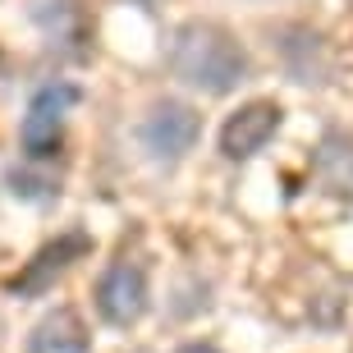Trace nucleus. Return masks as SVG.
<instances>
[{"instance_id":"nucleus-1","label":"nucleus","mask_w":353,"mask_h":353,"mask_svg":"<svg viewBox=\"0 0 353 353\" xmlns=\"http://www.w3.org/2000/svg\"><path fill=\"white\" fill-rule=\"evenodd\" d=\"M165 69L202 97H230L252 79V55L225 23L188 19L165 41Z\"/></svg>"},{"instance_id":"nucleus-2","label":"nucleus","mask_w":353,"mask_h":353,"mask_svg":"<svg viewBox=\"0 0 353 353\" xmlns=\"http://www.w3.org/2000/svg\"><path fill=\"white\" fill-rule=\"evenodd\" d=\"M197 138H202V115L188 101H174V97L152 101V110L138 124V143L157 165H179L197 147Z\"/></svg>"},{"instance_id":"nucleus-3","label":"nucleus","mask_w":353,"mask_h":353,"mask_svg":"<svg viewBox=\"0 0 353 353\" xmlns=\"http://www.w3.org/2000/svg\"><path fill=\"white\" fill-rule=\"evenodd\" d=\"M83 92L74 83H46V88L32 92V101H28L23 119H19V147H23L32 161L51 157L60 138H65V124L74 115V105H79Z\"/></svg>"},{"instance_id":"nucleus-4","label":"nucleus","mask_w":353,"mask_h":353,"mask_svg":"<svg viewBox=\"0 0 353 353\" xmlns=\"http://www.w3.org/2000/svg\"><path fill=\"white\" fill-rule=\"evenodd\" d=\"M92 299H97V312H101L105 326L129 330L152 307V280H147V271L138 262H110L101 271V280H97Z\"/></svg>"},{"instance_id":"nucleus-5","label":"nucleus","mask_w":353,"mask_h":353,"mask_svg":"<svg viewBox=\"0 0 353 353\" xmlns=\"http://www.w3.org/2000/svg\"><path fill=\"white\" fill-rule=\"evenodd\" d=\"M285 129V105L271 97H252L221 124V157L225 161H252L257 152L275 143V133Z\"/></svg>"},{"instance_id":"nucleus-6","label":"nucleus","mask_w":353,"mask_h":353,"mask_svg":"<svg viewBox=\"0 0 353 353\" xmlns=\"http://www.w3.org/2000/svg\"><path fill=\"white\" fill-rule=\"evenodd\" d=\"M271 46L275 55H280V65H285V74L294 83H303V88H321V83L330 79V55H326V41L316 37L312 28H299V23H289L280 28V32H271Z\"/></svg>"},{"instance_id":"nucleus-7","label":"nucleus","mask_w":353,"mask_h":353,"mask_svg":"<svg viewBox=\"0 0 353 353\" xmlns=\"http://www.w3.org/2000/svg\"><path fill=\"white\" fill-rule=\"evenodd\" d=\"M312 170L321 188L335 197H353V133L349 129H326L312 152Z\"/></svg>"},{"instance_id":"nucleus-8","label":"nucleus","mask_w":353,"mask_h":353,"mask_svg":"<svg viewBox=\"0 0 353 353\" xmlns=\"http://www.w3.org/2000/svg\"><path fill=\"white\" fill-rule=\"evenodd\" d=\"M88 248H92V243H88L83 234H65L60 243L41 248L37 257H32V266H28V271L19 275V280H14V289H19V294H41V289H51L55 275H65V271H69L74 262H79V257H83Z\"/></svg>"},{"instance_id":"nucleus-9","label":"nucleus","mask_w":353,"mask_h":353,"mask_svg":"<svg viewBox=\"0 0 353 353\" xmlns=\"http://www.w3.org/2000/svg\"><path fill=\"white\" fill-rule=\"evenodd\" d=\"M88 330H83L74 307H55L32 326L28 335V353H88Z\"/></svg>"},{"instance_id":"nucleus-10","label":"nucleus","mask_w":353,"mask_h":353,"mask_svg":"<svg viewBox=\"0 0 353 353\" xmlns=\"http://www.w3.org/2000/svg\"><path fill=\"white\" fill-rule=\"evenodd\" d=\"M28 14H32V23L51 41H69L79 32V5H74V0H32Z\"/></svg>"},{"instance_id":"nucleus-11","label":"nucleus","mask_w":353,"mask_h":353,"mask_svg":"<svg viewBox=\"0 0 353 353\" xmlns=\"http://www.w3.org/2000/svg\"><path fill=\"white\" fill-rule=\"evenodd\" d=\"M174 353H221L216 344H202V340H193V344H183V349H174Z\"/></svg>"}]
</instances>
